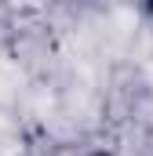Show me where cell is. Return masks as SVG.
I'll return each instance as SVG.
<instances>
[{"instance_id":"obj_1","label":"cell","mask_w":153,"mask_h":156,"mask_svg":"<svg viewBox=\"0 0 153 156\" xmlns=\"http://www.w3.org/2000/svg\"><path fill=\"white\" fill-rule=\"evenodd\" d=\"M91 156H106V153H91Z\"/></svg>"}]
</instances>
